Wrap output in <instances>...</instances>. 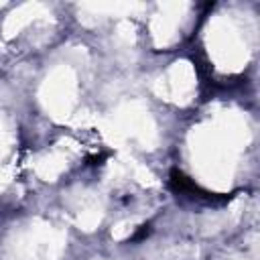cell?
I'll return each mask as SVG.
<instances>
[{"label":"cell","instance_id":"6da1fadb","mask_svg":"<svg viewBox=\"0 0 260 260\" xmlns=\"http://www.w3.org/2000/svg\"><path fill=\"white\" fill-rule=\"evenodd\" d=\"M169 187L173 193L181 195V197H187V199H193V201H203V203H213V201H225V197H215L213 193L205 191L203 187H199L193 179H189L183 171L179 169H173L171 175H169Z\"/></svg>","mask_w":260,"mask_h":260}]
</instances>
